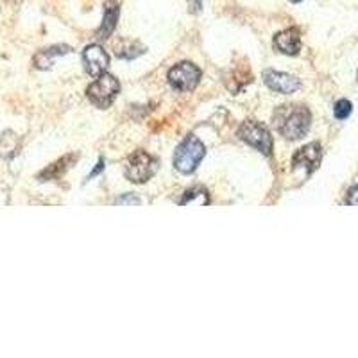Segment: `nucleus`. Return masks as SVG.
<instances>
[{
	"instance_id": "nucleus-3",
	"label": "nucleus",
	"mask_w": 358,
	"mask_h": 358,
	"mask_svg": "<svg viewBox=\"0 0 358 358\" xmlns=\"http://www.w3.org/2000/svg\"><path fill=\"white\" fill-rule=\"evenodd\" d=\"M118 92H120V83H118V79L115 76H111V73L104 72L99 76L97 81L88 86L86 95H88L92 104H95L101 110H106V108H110L113 104Z\"/></svg>"
},
{
	"instance_id": "nucleus-10",
	"label": "nucleus",
	"mask_w": 358,
	"mask_h": 358,
	"mask_svg": "<svg viewBox=\"0 0 358 358\" xmlns=\"http://www.w3.org/2000/svg\"><path fill=\"white\" fill-rule=\"evenodd\" d=\"M274 47L280 52L289 54V56H296L301 50V36H299V29H285L274 36Z\"/></svg>"
},
{
	"instance_id": "nucleus-14",
	"label": "nucleus",
	"mask_w": 358,
	"mask_h": 358,
	"mask_svg": "<svg viewBox=\"0 0 358 358\" xmlns=\"http://www.w3.org/2000/svg\"><path fill=\"white\" fill-rule=\"evenodd\" d=\"M73 159H78V156L70 155V156H65V158H63V159H59V162L52 163V165H50L49 169H45V171L41 172V174H40V181H47V179L59 178V176H62L63 172H65L66 169L70 167V163H72Z\"/></svg>"
},
{
	"instance_id": "nucleus-11",
	"label": "nucleus",
	"mask_w": 358,
	"mask_h": 358,
	"mask_svg": "<svg viewBox=\"0 0 358 358\" xmlns=\"http://www.w3.org/2000/svg\"><path fill=\"white\" fill-rule=\"evenodd\" d=\"M118 15H120V6H118L117 0H106V4H104V18H102L101 27L95 33L99 40H106V38H110L115 33Z\"/></svg>"
},
{
	"instance_id": "nucleus-4",
	"label": "nucleus",
	"mask_w": 358,
	"mask_h": 358,
	"mask_svg": "<svg viewBox=\"0 0 358 358\" xmlns=\"http://www.w3.org/2000/svg\"><path fill=\"white\" fill-rule=\"evenodd\" d=\"M158 171V162L145 151H136L129 156L126 165V178L131 183H145Z\"/></svg>"
},
{
	"instance_id": "nucleus-17",
	"label": "nucleus",
	"mask_w": 358,
	"mask_h": 358,
	"mask_svg": "<svg viewBox=\"0 0 358 358\" xmlns=\"http://www.w3.org/2000/svg\"><path fill=\"white\" fill-rule=\"evenodd\" d=\"M117 204H140V199L138 197H133V196L120 197V199H117Z\"/></svg>"
},
{
	"instance_id": "nucleus-1",
	"label": "nucleus",
	"mask_w": 358,
	"mask_h": 358,
	"mask_svg": "<svg viewBox=\"0 0 358 358\" xmlns=\"http://www.w3.org/2000/svg\"><path fill=\"white\" fill-rule=\"evenodd\" d=\"M312 115L308 108L297 106V104H285L274 111V124L281 136L287 140H299L310 129Z\"/></svg>"
},
{
	"instance_id": "nucleus-2",
	"label": "nucleus",
	"mask_w": 358,
	"mask_h": 358,
	"mask_svg": "<svg viewBox=\"0 0 358 358\" xmlns=\"http://www.w3.org/2000/svg\"><path fill=\"white\" fill-rule=\"evenodd\" d=\"M204 155H206L204 143L199 138H196V136H187L176 149L174 167L181 174H190V172H194L199 167Z\"/></svg>"
},
{
	"instance_id": "nucleus-6",
	"label": "nucleus",
	"mask_w": 358,
	"mask_h": 358,
	"mask_svg": "<svg viewBox=\"0 0 358 358\" xmlns=\"http://www.w3.org/2000/svg\"><path fill=\"white\" fill-rule=\"evenodd\" d=\"M201 79V70L194 63L183 62L169 70V83L178 92H192Z\"/></svg>"
},
{
	"instance_id": "nucleus-9",
	"label": "nucleus",
	"mask_w": 358,
	"mask_h": 358,
	"mask_svg": "<svg viewBox=\"0 0 358 358\" xmlns=\"http://www.w3.org/2000/svg\"><path fill=\"white\" fill-rule=\"evenodd\" d=\"M264 81L273 92H278V94L283 95L294 94L301 86L299 79H296L294 76H289V73L276 72V70H265Z\"/></svg>"
},
{
	"instance_id": "nucleus-13",
	"label": "nucleus",
	"mask_w": 358,
	"mask_h": 358,
	"mask_svg": "<svg viewBox=\"0 0 358 358\" xmlns=\"http://www.w3.org/2000/svg\"><path fill=\"white\" fill-rule=\"evenodd\" d=\"M143 52H145V47L142 43H138V41L133 40H122L115 47V54L120 59H134V57L142 56Z\"/></svg>"
},
{
	"instance_id": "nucleus-16",
	"label": "nucleus",
	"mask_w": 358,
	"mask_h": 358,
	"mask_svg": "<svg viewBox=\"0 0 358 358\" xmlns=\"http://www.w3.org/2000/svg\"><path fill=\"white\" fill-rule=\"evenodd\" d=\"M346 201H348V204H351V206H358V183L353 185V187L350 188Z\"/></svg>"
},
{
	"instance_id": "nucleus-18",
	"label": "nucleus",
	"mask_w": 358,
	"mask_h": 358,
	"mask_svg": "<svg viewBox=\"0 0 358 358\" xmlns=\"http://www.w3.org/2000/svg\"><path fill=\"white\" fill-rule=\"evenodd\" d=\"M201 0H188V11L190 13H199L201 11Z\"/></svg>"
},
{
	"instance_id": "nucleus-15",
	"label": "nucleus",
	"mask_w": 358,
	"mask_h": 358,
	"mask_svg": "<svg viewBox=\"0 0 358 358\" xmlns=\"http://www.w3.org/2000/svg\"><path fill=\"white\" fill-rule=\"evenodd\" d=\"M351 111H353V106H351V102L348 99H341L334 108V113L338 120H344V118L350 117Z\"/></svg>"
},
{
	"instance_id": "nucleus-5",
	"label": "nucleus",
	"mask_w": 358,
	"mask_h": 358,
	"mask_svg": "<svg viewBox=\"0 0 358 358\" xmlns=\"http://www.w3.org/2000/svg\"><path fill=\"white\" fill-rule=\"evenodd\" d=\"M238 136H241L242 142L255 147L257 151L264 152L265 156L273 155V136L267 131V127L262 126V124L255 122V120H248L238 129Z\"/></svg>"
},
{
	"instance_id": "nucleus-7",
	"label": "nucleus",
	"mask_w": 358,
	"mask_h": 358,
	"mask_svg": "<svg viewBox=\"0 0 358 358\" xmlns=\"http://www.w3.org/2000/svg\"><path fill=\"white\" fill-rule=\"evenodd\" d=\"M322 158V149L317 142L308 143V145L301 147L299 151L294 155L292 158V169L297 171V169H303L306 174H312L319 169V163H321Z\"/></svg>"
},
{
	"instance_id": "nucleus-8",
	"label": "nucleus",
	"mask_w": 358,
	"mask_h": 358,
	"mask_svg": "<svg viewBox=\"0 0 358 358\" xmlns=\"http://www.w3.org/2000/svg\"><path fill=\"white\" fill-rule=\"evenodd\" d=\"M83 62H85L86 72L94 78H99L101 73L106 72L108 65H110V56L101 45H90L83 52Z\"/></svg>"
},
{
	"instance_id": "nucleus-20",
	"label": "nucleus",
	"mask_w": 358,
	"mask_h": 358,
	"mask_svg": "<svg viewBox=\"0 0 358 358\" xmlns=\"http://www.w3.org/2000/svg\"><path fill=\"white\" fill-rule=\"evenodd\" d=\"M290 2H301V0H290Z\"/></svg>"
},
{
	"instance_id": "nucleus-12",
	"label": "nucleus",
	"mask_w": 358,
	"mask_h": 358,
	"mask_svg": "<svg viewBox=\"0 0 358 358\" xmlns=\"http://www.w3.org/2000/svg\"><path fill=\"white\" fill-rule=\"evenodd\" d=\"M70 52V47L66 45H56V47H50V49L40 50V52L34 56V65L40 70H47L54 65L59 56H65V54Z\"/></svg>"
},
{
	"instance_id": "nucleus-19",
	"label": "nucleus",
	"mask_w": 358,
	"mask_h": 358,
	"mask_svg": "<svg viewBox=\"0 0 358 358\" xmlns=\"http://www.w3.org/2000/svg\"><path fill=\"white\" fill-rule=\"evenodd\" d=\"M97 165H99V167H97V169H95V171H94V172H92V174H90V176H88V179H90V178H94V176H97V174H99V172H101V171H102V169H104V162H102V159H101V162H99V163H97Z\"/></svg>"
}]
</instances>
